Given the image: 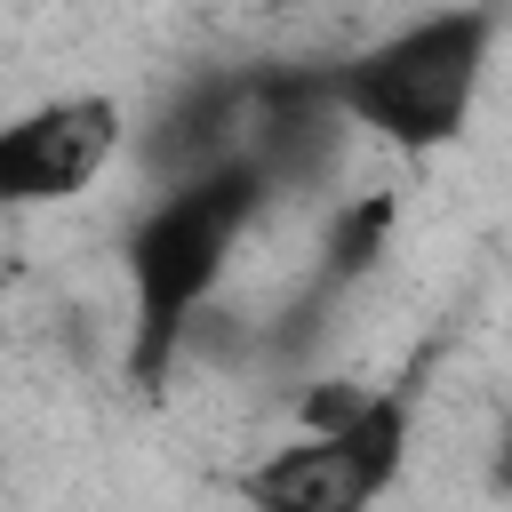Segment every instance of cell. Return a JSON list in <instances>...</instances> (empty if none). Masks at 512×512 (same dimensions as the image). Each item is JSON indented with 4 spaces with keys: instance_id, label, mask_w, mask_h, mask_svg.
Listing matches in <instances>:
<instances>
[{
    "instance_id": "6da1fadb",
    "label": "cell",
    "mask_w": 512,
    "mask_h": 512,
    "mask_svg": "<svg viewBox=\"0 0 512 512\" xmlns=\"http://www.w3.org/2000/svg\"><path fill=\"white\" fill-rule=\"evenodd\" d=\"M272 200L280 192L256 160H224L208 176L152 184V200L120 232V296H128L120 360H128L136 392H168L176 360L192 352L200 320L216 312V296H224V280Z\"/></svg>"
},
{
    "instance_id": "7a4b0ae2",
    "label": "cell",
    "mask_w": 512,
    "mask_h": 512,
    "mask_svg": "<svg viewBox=\"0 0 512 512\" xmlns=\"http://www.w3.org/2000/svg\"><path fill=\"white\" fill-rule=\"evenodd\" d=\"M488 56H496V8H424L392 32H376L368 48L336 56V104L352 120V136H376L400 160H432L448 152L488 88Z\"/></svg>"
},
{
    "instance_id": "3957f363",
    "label": "cell",
    "mask_w": 512,
    "mask_h": 512,
    "mask_svg": "<svg viewBox=\"0 0 512 512\" xmlns=\"http://www.w3.org/2000/svg\"><path fill=\"white\" fill-rule=\"evenodd\" d=\"M416 448V376L368 384L344 416L296 424L240 472L248 512H376Z\"/></svg>"
},
{
    "instance_id": "277c9868",
    "label": "cell",
    "mask_w": 512,
    "mask_h": 512,
    "mask_svg": "<svg viewBox=\"0 0 512 512\" xmlns=\"http://www.w3.org/2000/svg\"><path fill=\"white\" fill-rule=\"evenodd\" d=\"M120 152H136V128H128L120 96L56 88V96L24 104L0 128V200L8 208H64L88 184H104Z\"/></svg>"
},
{
    "instance_id": "5b68a950",
    "label": "cell",
    "mask_w": 512,
    "mask_h": 512,
    "mask_svg": "<svg viewBox=\"0 0 512 512\" xmlns=\"http://www.w3.org/2000/svg\"><path fill=\"white\" fill-rule=\"evenodd\" d=\"M392 224H400V200H392V192H360V200H344V208L328 216V232H320V264H312V304H328V296L360 288V280L376 272V256H384Z\"/></svg>"
},
{
    "instance_id": "8992f818",
    "label": "cell",
    "mask_w": 512,
    "mask_h": 512,
    "mask_svg": "<svg viewBox=\"0 0 512 512\" xmlns=\"http://www.w3.org/2000/svg\"><path fill=\"white\" fill-rule=\"evenodd\" d=\"M488 480H496V496H512V416H504V432H496V464H488Z\"/></svg>"
}]
</instances>
